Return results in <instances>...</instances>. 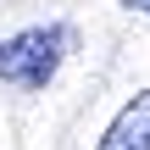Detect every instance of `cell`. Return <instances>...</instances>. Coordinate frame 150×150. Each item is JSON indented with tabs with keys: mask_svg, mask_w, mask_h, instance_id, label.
Wrapping results in <instances>:
<instances>
[{
	"mask_svg": "<svg viewBox=\"0 0 150 150\" xmlns=\"http://www.w3.org/2000/svg\"><path fill=\"white\" fill-rule=\"evenodd\" d=\"M95 150H150V89H139L134 100H122V111L106 122V134L95 139Z\"/></svg>",
	"mask_w": 150,
	"mask_h": 150,
	"instance_id": "7a4b0ae2",
	"label": "cell"
},
{
	"mask_svg": "<svg viewBox=\"0 0 150 150\" xmlns=\"http://www.w3.org/2000/svg\"><path fill=\"white\" fill-rule=\"evenodd\" d=\"M72 50V28L67 22H33V28H17L11 39H0V83H17V89H50L61 61Z\"/></svg>",
	"mask_w": 150,
	"mask_h": 150,
	"instance_id": "6da1fadb",
	"label": "cell"
},
{
	"mask_svg": "<svg viewBox=\"0 0 150 150\" xmlns=\"http://www.w3.org/2000/svg\"><path fill=\"white\" fill-rule=\"evenodd\" d=\"M122 6H128V11H145V17H150V0H122Z\"/></svg>",
	"mask_w": 150,
	"mask_h": 150,
	"instance_id": "3957f363",
	"label": "cell"
}]
</instances>
